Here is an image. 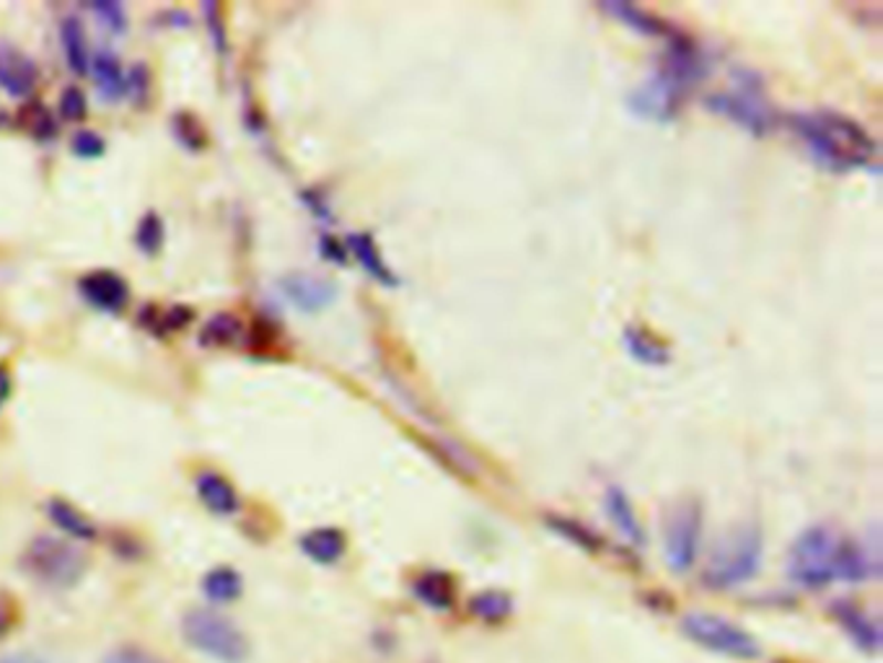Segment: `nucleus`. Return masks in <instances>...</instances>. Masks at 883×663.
<instances>
[{
  "mask_svg": "<svg viewBox=\"0 0 883 663\" xmlns=\"http://www.w3.org/2000/svg\"><path fill=\"white\" fill-rule=\"evenodd\" d=\"M88 73L94 75L96 88H99V96L104 102L125 99V67L119 63L117 52L96 50L92 55Z\"/></svg>",
  "mask_w": 883,
  "mask_h": 663,
  "instance_id": "obj_17",
  "label": "nucleus"
},
{
  "mask_svg": "<svg viewBox=\"0 0 883 663\" xmlns=\"http://www.w3.org/2000/svg\"><path fill=\"white\" fill-rule=\"evenodd\" d=\"M48 516H50V522L65 534V537L83 539V541H92L96 537V526L92 518H88L86 514H81L73 503L63 501V497H52V501H48Z\"/></svg>",
  "mask_w": 883,
  "mask_h": 663,
  "instance_id": "obj_23",
  "label": "nucleus"
},
{
  "mask_svg": "<svg viewBox=\"0 0 883 663\" xmlns=\"http://www.w3.org/2000/svg\"><path fill=\"white\" fill-rule=\"evenodd\" d=\"M301 549H304V555L308 560L319 562V565H335L343 560L345 549H347V539L345 534L335 529V526H319V529H312L306 532L304 537H301Z\"/></svg>",
  "mask_w": 883,
  "mask_h": 663,
  "instance_id": "obj_19",
  "label": "nucleus"
},
{
  "mask_svg": "<svg viewBox=\"0 0 883 663\" xmlns=\"http://www.w3.org/2000/svg\"><path fill=\"white\" fill-rule=\"evenodd\" d=\"M470 612L477 617L480 622H503L508 620L513 612V599L505 591H480L470 599Z\"/></svg>",
  "mask_w": 883,
  "mask_h": 663,
  "instance_id": "obj_26",
  "label": "nucleus"
},
{
  "mask_svg": "<svg viewBox=\"0 0 883 663\" xmlns=\"http://www.w3.org/2000/svg\"><path fill=\"white\" fill-rule=\"evenodd\" d=\"M684 635L705 648V651L728 655L736 661H757L761 655L759 640L744 630L742 624L726 620L723 614L713 612H690L682 620Z\"/></svg>",
  "mask_w": 883,
  "mask_h": 663,
  "instance_id": "obj_7",
  "label": "nucleus"
},
{
  "mask_svg": "<svg viewBox=\"0 0 883 663\" xmlns=\"http://www.w3.org/2000/svg\"><path fill=\"white\" fill-rule=\"evenodd\" d=\"M182 632L195 651H200L213 661L241 663L249 653L246 638L241 635L236 624L221 614L208 612V609H195V612L187 614L182 622Z\"/></svg>",
  "mask_w": 883,
  "mask_h": 663,
  "instance_id": "obj_8",
  "label": "nucleus"
},
{
  "mask_svg": "<svg viewBox=\"0 0 883 663\" xmlns=\"http://www.w3.org/2000/svg\"><path fill=\"white\" fill-rule=\"evenodd\" d=\"M206 17H208V32L213 36L216 50H225V24H223V13L216 3H206Z\"/></svg>",
  "mask_w": 883,
  "mask_h": 663,
  "instance_id": "obj_36",
  "label": "nucleus"
},
{
  "mask_svg": "<svg viewBox=\"0 0 883 663\" xmlns=\"http://www.w3.org/2000/svg\"><path fill=\"white\" fill-rule=\"evenodd\" d=\"M148 92H150V71L146 67V63H135L130 71L125 73V96L140 107V104H146Z\"/></svg>",
  "mask_w": 883,
  "mask_h": 663,
  "instance_id": "obj_33",
  "label": "nucleus"
},
{
  "mask_svg": "<svg viewBox=\"0 0 883 663\" xmlns=\"http://www.w3.org/2000/svg\"><path fill=\"white\" fill-rule=\"evenodd\" d=\"M192 319H195V312L190 306H171V308H166V312L156 314L154 319L148 322V327H150V332H156L158 337H166V335H174V332L185 329Z\"/></svg>",
  "mask_w": 883,
  "mask_h": 663,
  "instance_id": "obj_29",
  "label": "nucleus"
},
{
  "mask_svg": "<svg viewBox=\"0 0 883 663\" xmlns=\"http://www.w3.org/2000/svg\"><path fill=\"white\" fill-rule=\"evenodd\" d=\"M834 620L840 622V628L848 632L852 643H855L860 651L875 655L881 648V628L873 617H868L863 609L850 604V601H837L832 607Z\"/></svg>",
  "mask_w": 883,
  "mask_h": 663,
  "instance_id": "obj_14",
  "label": "nucleus"
},
{
  "mask_svg": "<svg viewBox=\"0 0 883 663\" xmlns=\"http://www.w3.org/2000/svg\"><path fill=\"white\" fill-rule=\"evenodd\" d=\"M71 148L78 158H99V156H104V150H107V143H104L99 133L86 130V127H83V130L73 135Z\"/></svg>",
  "mask_w": 883,
  "mask_h": 663,
  "instance_id": "obj_35",
  "label": "nucleus"
},
{
  "mask_svg": "<svg viewBox=\"0 0 883 663\" xmlns=\"http://www.w3.org/2000/svg\"><path fill=\"white\" fill-rule=\"evenodd\" d=\"M788 125L813 156V161L829 171H855L873 164V135L842 112H792Z\"/></svg>",
  "mask_w": 883,
  "mask_h": 663,
  "instance_id": "obj_1",
  "label": "nucleus"
},
{
  "mask_svg": "<svg viewBox=\"0 0 883 663\" xmlns=\"http://www.w3.org/2000/svg\"><path fill=\"white\" fill-rule=\"evenodd\" d=\"M40 83V67L17 44L0 42V88L13 99H27Z\"/></svg>",
  "mask_w": 883,
  "mask_h": 663,
  "instance_id": "obj_12",
  "label": "nucleus"
},
{
  "mask_svg": "<svg viewBox=\"0 0 883 663\" xmlns=\"http://www.w3.org/2000/svg\"><path fill=\"white\" fill-rule=\"evenodd\" d=\"M603 511H607L609 522L614 524V529L620 532L632 547H643L645 545L643 524H640L638 511H635V506H632L630 495L624 493L622 487H609L607 490V495H603Z\"/></svg>",
  "mask_w": 883,
  "mask_h": 663,
  "instance_id": "obj_16",
  "label": "nucleus"
},
{
  "mask_svg": "<svg viewBox=\"0 0 883 663\" xmlns=\"http://www.w3.org/2000/svg\"><path fill=\"white\" fill-rule=\"evenodd\" d=\"M241 591H244V580L233 568H213L208 572L206 578H202V593L210 601H216V604H229V601H236L241 597Z\"/></svg>",
  "mask_w": 883,
  "mask_h": 663,
  "instance_id": "obj_25",
  "label": "nucleus"
},
{
  "mask_svg": "<svg viewBox=\"0 0 883 663\" xmlns=\"http://www.w3.org/2000/svg\"><path fill=\"white\" fill-rule=\"evenodd\" d=\"M844 539L824 524L809 526L792 541L788 555V576L796 586L821 591L840 580Z\"/></svg>",
  "mask_w": 883,
  "mask_h": 663,
  "instance_id": "obj_3",
  "label": "nucleus"
},
{
  "mask_svg": "<svg viewBox=\"0 0 883 663\" xmlns=\"http://www.w3.org/2000/svg\"><path fill=\"white\" fill-rule=\"evenodd\" d=\"M702 541V508L697 501H682L671 511L663 529V557L671 572H690L697 562Z\"/></svg>",
  "mask_w": 883,
  "mask_h": 663,
  "instance_id": "obj_9",
  "label": "nucleus"
},
{
  "mask_svg": "<svg viewBox=\"0 0 883 663\" xmlns=\"http://www.w3.org/2000/svg\"><path fill=\"white\" fill-rule=\"evenodd\" d=\"M78 293L104 314H119L130 301V285L115 270H92L78 277Z\"/></svg>",
  "mask_w": 883,
  "mask_h": 663,
  "instance_id": "obj_11",
  "label": "nucleus"
},
{
  "mask_svg": "<svg viewBox=\"0 0 883 663\" xmlns=\"http://www.w3.org/2000/svg\"><path fill=\"white\" fill-rule=\"evenodd\" d=\"M707 107L751 135L772 133L777 123L759 75L751 71H736L723 92L707 96Z\"/></svg>",
  "mask_w": 883,
  "mask_h": 663,
  "instance_id": "obj_5",
  "label": "nucleus"
},
{
  "mask_svg": "<svg viewBox=\"0 0 883 663\" xmlns=\"http://www.w3.org/2000/svg\"><path fill=\"white\" fill-rule=\"evenodd\" d=\"M164 241H166V225L161 221V215L148 210V213L140 218L138 229H135V244H138L143 254H150V257H154V254L161 252Z\"/></svg>",
  "mask_w": 883,
  "mask_h": 663,
  "instance_id": "obj_28",
  "label": "nucleus"
},
{
  "mask_svg": "<svg viewBox=\"0 0 883 663\" xmlns=\"http://www.w3.org/2000/svg\"><path fill=\"white\" fill-rule=\"evenodd\" d=\"M345 244H347V254H353V257L358 260V265L366 270L368 277H374L376 283L383 285V288H397L399 277L395 270L389 267V262L383 260L381 249L376 244L371 233H350Z\"/></svg>",
  "mask_w": 883,
  "mask_h": 663,
  "instance_id": "obj_15",
  "label": "nucleus"
},
{
  "mask_svg": "<svg viewBox=\"0 0 883 663\" xmlns=\"http://www.w3.org/2000/svg\"><path fill=\"white\" fill-rule=\"evenodd\" d=\"M241 337H244V324L231 312H218L213 319L206 322V327L200 332V343L206 348H231Z\"/></svg>",
  "mask_w": 883,
  "mask_h": 663,
  "instance_id": "obj_24",
  "label": "nucleus"
},
{
  "mask_svg": "<svg viewBox=\"0 0 883 663\" xmlns=\"http://www.w3.org/2000/svg\"><path fill=\"white\" fill-rule=\"evenodd\" d=\"M622 343H624V350H628V356L632 360H638V364L651 366V368H661V366L671 364V350L659 340V337L653 335V332H648L643 327L624 329Z\"/></svg>",
  "mask_w": 883,
  "mask_h": 663,
  "instance_id": "obj_22",
  "label": "nucleus"
},
{
  "mask_svg": "<svg viewBox=\"0 0 883 663\" xmlns=\"http://www.w3.org/2000/svg\"><path fill=\"white\" fill-rule=\"evenodd\" d=\"M412 593H414V599L422 601L425 607L443 612V609L454 607L456 583L449 572L428 570V572H422L420 578H414Z\"/></svg>",
  "mask_w": 883,
  "mask_h": 663,
  "instance_id": "obj_21",
  "label": "nucleus"
},
{
  "mask_svg": "<svg viewBox=\"0 0 883 663\" xmlns=\"http://www.w3.org/2000/svg\"><path fill=\"white\" fill-rule=\"evenodd\" d=\"M601 9L609 13L611 19H620L624 27L632 29V32L645 34V36H674V29L663 24L659 17H653L651 11L640 9L635 3H624V0H607L601 3Z\"/></svg>",
  "mask_w": 883,
  "mask_h": 663,
  "instance_id": "obj_18",
  "label": "nucleus"
},
{
  "mask_svg": "<svg viewBox=\"0 0 883 663\" xmlns=\"http://www.w3.org/2000/svg\"><path fill=\"white\" fill-rule=\"evenodd\" d=\"M11 391H13L11 371H9V366H3V364H0V410H3V404L9 402Z\"/></svg>",
  "mask_w": 883,
  "mask_h": 663,
  "instance_id": "obj_40",
  "label": "nucleus"
},
{
  "mask_svg": "<svg viewBox=\"0 0 883 663\" xmlns=\"http://www.w3.org/2000/svg\"><path fill=\"white\" fill-rule=\"evenodd\" d=\"M0 663H44V661L34 659V655H11V659H3Z\"/></svg>",
  "mask_w": 883,
  "mask_h": 663,
  "instance_id": "obj_41",
  "label": "nucleus"
},
{
  "mask_svg": "<svg viewBox=\"0 0 883 663\" xmlns=\"http://www.w3.org/2000/svg\"><path fill=\"white\" fill-rule=\"evenodd\" d=\"M707 63L694 42L684 36H671L659 71L630 92V112L651 123H669L682 109L694 83L705 78Z\"/></svg>",
  "mask_w": 883,
  "mask_h": 663,
  "instance_id": "obj_2",
  "label": "nucleus"
},
{
  "mask_svg": "<svg viewBox=\"0 0 883 663\" xmlns=\"http://www.w3.org/2000/svg\"><path fill=\"white\" fill-rule=\"evenodd\" d=\"M13 622H17V609H13L6 593H0V638L13 628Z\"/></svg>",
  "mask_w": 883,
  "mask_h": 663,
  "instance_id": "obj_39",
  "label": "nucleus"
},
{
  "mask_svg": "<svg viewBox=\"0 0 883 663\" xmlns=\"http://www.w3.org/2000/svg\"><path fill=\"white\" fill-rule=\"evenodd\" d=\"M102 663H164V661H158L156 655L140 651V648H119V651L109 653Z\"/></svg>",
  "mask_w": 883,
  "mask_h": 663,
  "instance_id": "obj_37",
  "label": "nucleus"
},
{
  "mask_svg": "<svg viewBox=\"0 0 883 663\" xmlns=\"http://www.w3.org/2000/svg\"><path fill=\"white\" fill-rule=\"evenodd\" d=\"M761 557H765V539L759 526H738L715 547L705 568V583L721 591L749 583L761 568Z\"/></svg>",
  "mask_w": 883,
  "mask_h": 663,
  "instance_id": "obj_4",
  "label": "nucleus"
},
{
  "mask_svg": "<svg viewBox=\"0 0 883 663\" xmlns=\"http://www.w3.org/2000/svg\"><path fill=\"white\" fill-rule=\"evenodd\" d=\"M21 119H24V127L34 135L36 140L55 138V133H57L55 119H52V115L42 107V104H29V107L21 112Z\"/></svg>",
  "mask_w": 883,
  "mask_h": 663,
  "instance_id": "obj_31",
  "label": "nucleus"
},
{
  "mask_svg": "<svg viewBox=\"0 0 883 663\" xmlns=\"http://www.w3.org/2000/svg\"><path fill=\"white\" fill-rule=\"evenodd\" d=\"M60 48H63V57L67 67L75 75H86L92 67V50H88V36L83 29L81 19L65 17L60 24Z\"/></svg>",
  "mask_w": 883,
  "mask_h": 663,
  "instance_id": "obj_20",
  "label": "nucleus"
},
{
  "mask_svg": "<svg viewBox=\"0 0 883 663\" xmlns=\"http://www.w3.org/2000/svg\"><path fill=\"white\" fill-rule=\"evenodd\" d=\"M88 11H92L94 17L99 19V24L107 27L109 32L115 34L127 32V11L123 3H117V0H94V3H88Z\"/></svg>",
  "mask_w": 883,
  "mask_h": 663,
  "instance_id": "obj_30",
  "label": "nucleus"
},
{
  "mask_svg": "<svg viewBox=\"0 0 883 663\" xmlns=\"http://www.w3.org/2000/svg\"><path fill=\"white\" fill-rule=\"evenodd\" d=\"M195 493L210 514L216 516H236L241 508V497L236 487L216 470H202L195 477Z\"/></svg>",
  "mask_w": 883,
  "mask_h": 663,
  "instance_id": "obj_13",
  "label": "nucleus"
},
{
  "mask_svg": "<svg viewBox=\"0 0 883 663\" xmlns=\"http://www.w3.org/2000/svg\"><path fill=\"white\" fill-rule=\"evenodd\" d=\"M319 246H322V257L324 260L337 262V265H345V260H347V246L345 244H339V241L332 239V236H324L319 241Z\"/></svg>",
  "mask_w": 883,
  "mask_h": 663,
  "instance_id": "obj_38",
  "label": "nucleus"
},
{
  "mask_svg": "<svg viewBox=\"0 0 883 663\" xmlns=\"http://www.w3.org/2000/svg\"><path fill=\"white\" fill-rule=\"evenodd\" d=\"M549 526H553L557 534H563V537H568L570 541H576V545H580V547L599 549V539H596L588 529H584V526H580L578 522H570V518H557L555 516V518H549Z\"/></svg>",
  "mask_w": 883,
  "mask_h": 663,
  "instance_id": "obj_34",
  "label": "nucleus"
},
{
  "mask_svg": "<svg viewBox=\"0 0 883 663\" xmlns=\"http://www.w3.org/2000/svg\"><path fill=\"white\" fill-rule=\"evenodd\" d=\"M171 133L187 150H202L208 146L206 127H202L200 119L190 115V112H177V115H174Z\"/></svg>",
  "mask_w": 883,
  "mask_h": 663,
  "instance_id": "obj_27",
  "label": "nucleus"
},
{
  "mask_svg": "<svg viewBox=\"0 0 883 663\" xmlns=\"http://www.w3.org/2000/svg\"><path fill=\"white\" fill-rule=\"evenodd\" d=\"M281 293L293 308L304 314H319L329 308L337 298V285L327 277L308 275V273H291L281 277Z\"/></svg>",
  "mask_w": 883,
  "mask_h": 663,
  "instance_id": "obj_10",
  "label": "nucleus"
},
{
  "mask_svg": "<svg viewBox=\"0 0 883 663\" xmlns=\"http://www.w3.org/2000/svg\"><path fill=\"white\" fill-rule=\"evenodd\" d=\"M57 109H60V117H63L65 123H83L88 115L86 94H83L78 86H65L63 92H60Z\"/></svg>",
  "mask_w": 883,
  "mask_h": 663,
  "instance_id": "obj_32",
  "label": "nucleus"
},
{
  "mask_svg": "<svg viewBox=\"0 0 883 663\" xmlns=\"http://www.w3.org/2000/svg\"><path fill=\"white\" fill-rule=\"evenodd\" d=\"M21 568L34 580H40L42 586L67 589L83 576L86 560H83L81 549L73 547L67 539L42 534V537L29 541L24 557H21Z\"/></svg>",
  "mask_w": 883,
  "mask_h": 663,
  "instance_id": "obj_6",
  "label": "nucleus"
}]
</instances>
